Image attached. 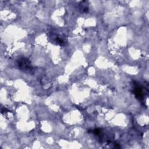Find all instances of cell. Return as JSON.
Segmentation results:
<instances>
[{
  "mask_svg": "<svg viewBox=\"0 0 149 149\" xmlns=\"http://www.w3.org/2000/svg\"><path fill=\"white\" fill-rule=\"evenodd\" d=\"M17 64L18 68L22 70H28L32 68L31 66L30 62L29 59L25 58H22L17 61Z\"/></svg>",
  "mask_w": 149,
  "mask_h": 149,
  "instance_id": "6da1fadb",
  "label": "cell"
},
{
  "mask_svg": "<svg viewBox=\"0 0 149 149\" xmlns=\"http://www.w3.org/2000/svg\"><path fill=\"white\" fill-rule=\"evenodd\" d=\"M133 93L137 98H142L143 97L142 87L139 85H136L133 88Z\"/></svg>",
  "mask_w": 149,
  "mask_h": 149,
  "instance_id": "7a4b0ae2",
  "label": "cell"
}]
</instances>
